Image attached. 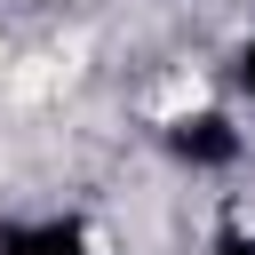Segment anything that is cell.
<instances>
[{"label":"cell","mask_w":255,"mask_h":255,"mask_svg":"<svg viewBox=\"0 0 255 255\" xmlns=\"http://www.w3.org/2000/svg\"><path fill=\"white\" fill-rule=\"evenodd\" d=\"M0 255H88V223H72V215L8 223V231H0Z\"/></svg>","instance_id":"cell-2"},{"label":"cell","mask_w":255,"mask_h":255,"mask_svg":"<svg viewBox=\"0 0 255 255\" xmlns=\"http://www.w3.org/2000/svg\"><path fill=\"white\" fill-rule=\"evenodd\" d=\"M207 255H255V231H215V247Z\"/></svg>","instance_id":"cell-3"},{"label":"cell","mask_w":255,"mask_h":255,"mask_svg":"<svg viewBox=\"0 0 255 255\" xmlns=\"http://www.w3.org/2000/svg\"><path fill=\"white\" fill-rule=\"evenodd\" d=\"M239 88L255 96V32H247V48H239Z\"/></svg>","instance_id":"cell-4"},{"label":"cell","mask_w":255,"mask_h":255,"mask_svg":"<svg viewBox=\"0 0 255 255\" xmlns=\"http://www.w3.org/2000/svg\"><path fill=\"white\" fill-rule=\"evenodd\" d=\"M167 151L183 167H231L239 159V128L223 112H183V120H167Z\"/></svg>","instance_id":"cell-1"}]
</instances>
